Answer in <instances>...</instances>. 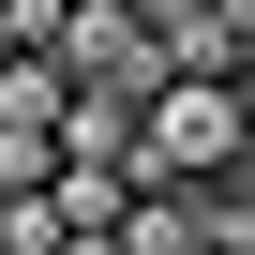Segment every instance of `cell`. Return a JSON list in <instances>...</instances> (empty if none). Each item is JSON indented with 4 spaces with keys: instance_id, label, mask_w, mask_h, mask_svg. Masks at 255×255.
Returning <instances> with one entry per match:
<instances>
[{
    "instance_id": "7a4b0ae2",
    "label": "cell",
    "mask_w": 255,
    "mask_h": 255,
    "mask_svg": "<svg viewBox=\"0 0 255 255\" xmlns=\"http://www.w3.org/2000/svg\"><path fill=\"white\" fill-rule=\"evenodd\" d=\"M195 255H255V195H225V210H210V240H195Z\"/></svg>"
},
{
    "instance_id": "6da1fadb",
    "label": "cell",
    "mask_w": 255,
    "mask_h": 255,
    "mask_svg": "<svg viewBox=\"0 0 255 255\" xmlns=\"http://www.w3.org/2000/svg\"><path fill=\"white\" fill-rule=\"evenodd\" d=\"M240 150H255V90L240 75H150L120 180H240Z\"/></svg>"
},
{
    "instance_id": "3957f363",
    "label": "cell",
    "mask_w": 255,
    "mask_h": 255,
    "mask_svg": "<svg viewBox=\"0 0 255 255\" xmlns=\"http://www.w3.org/2000/svg\"><path fill=\"white\" fill-rule=\"evenodd\" d=\"M0 60H15V30H0Z\"/></svg>"
}]
</instances>
